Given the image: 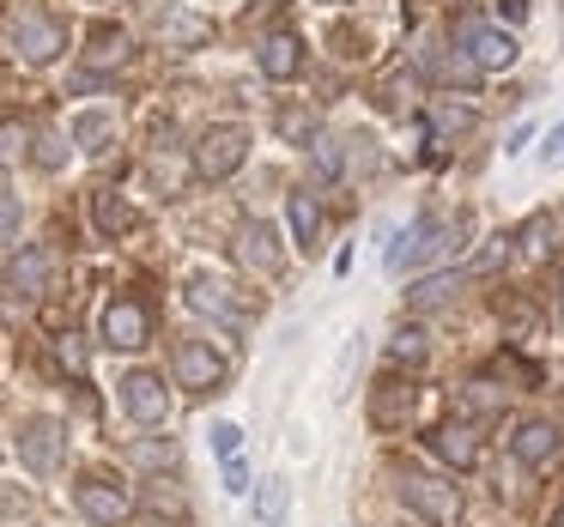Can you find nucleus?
<instances>
[{
	"label": "nucleus",
	"instance_id": "5",
	"mask_svg": "<svg viewBox=\"0 0 564 527\" xmlns=\"http://www.w3.org/2000/svg\"><path fill=\"white\" fill-rule=\"evenodd\" d=\"M449 237H455L449 219H413V224L401 231V243L389 249V267H394V273H413L419 261L443 255V249H449Z\"/></svg>",
	"mask_w": 564,
	"mask_h": 527
},
{
	"label": "nucleus",
	"instance_id": "29",
	"mask_svg": "<svg viewBox=\"0 0 564 527\" xmlns=\"http://www.w3.org/2000/svg\"><path fill=\"white\" fill-rule=\"evenodd\" d=\"M431 128H443V134H467V128H474V110H462V103H437V110H431Z\"/></svg>",
	"mask_w": 564,
	"mask_h": 527
},
{
	"label": "nucleus",
	"instance_id": "23",
	"mask_svg": "<svg viewBox=\"0 0 564 527\" xmlns=\"http://www.w3.org/2000/svg\"><path fill=\"white\" fill-rule=\"evenodd\" d=\"M110 134H116V122H110L104 110H86V116L74 122V146H79V152H104V146H110Z\"/></svg>",
	"mask_w": 564,
	"mask_h": 527
},
{
	"label": "nucleus",
	"instance_id": "34",
	"mask_svg": "<svg viewBox=\"0 0 564 527\" xmlns=\"http://www.w3.org/2000/svg\"><path fill=\"white\" fill-rule=\"evenodd\" d=\"M225 491H249V466L237 461V454L225 461Z\"/></svg>",
	"mask_w": 564,
	"mask_h": 527
},
{
	"label": "nucleus",
	"instance_id": "7",
	"mask_svg": "<svg viewBox=\"0 0 564 527\" xmlns=\"http://www.w3.org/2000/svg\"><path fill=\"white\" fill-rule=\"evenodd\" d=\"M116 388H122V413L134 418V425H164V413H171V388H164V376H152V370H128Z\"/></svg>",
	"mask_w": 564,
	"mask_h": 527
},
{
	"label": "nucleus",
	"instance_id": "14",
	"mask_svg": "<svg viewBox=\"0 0 564 527\" xmlns=\"http://www.w3.org/2000/svg\"><path fill=\"white\" fill-rule=\"evenodd\" d=\"M431 449H437L443 461L455 466V473H474V466H479V437H474V425H437V430H431Z\"/></svg>",
	"mask_w": 564,
	"mask_h": 527
},
{
	"label": "nucleus",
	"instance_id": "28",
	"mask_svg": "<svg viewBox=\"0 0 564 527\" xmlns=\"http://www.w3.org/2000/svg\"><path fill=\"white\" fill-rule=\"evenodd\" d=\"M273 128H280L285 140H297V146H316V122H310L304 110H280V122H273Z\"/></svg>",
	"mask_w": 564,
	"mask_h": 527
},
{
	"label": "nucleus",
	"instance_id": "24",
	"mask_svg": "<svg viewBox=\"0 0 564 527\" xmlns=\"http://www.w3.org/2000/svg\"><path fill=\"white\" fill-rule=\"evenodd\" d=\"M389 358H394L401 370L425 364V358H431V340H425V328H401V333L389 340Z\"/></svg>",
	"mask_w": 564,
	"mask_h": 527
},
{
	"label": "nucleus",
	"instance_id": "18",
	"mask_svg": "<svg viewBox=\"0 0 564 527\" xmlns=\"http://www.w3.org/2000/svg\"><path fill=\"white\" fill-rule=\"evenodd\" d=\"M237 261L256 273H280V237L268 231V224H243V237H237Z\"/></svg>",
	"mask_w": 564,
	"mask_h": 527
},
{
	"label": "nucleus",
	"instance_id": "6",
	"mask_svg": "<svg viewBox=\"0 0 564 527\" xmlns=\"http://www.w3.org/2000/svg\"><path fill=\"white\" fill-rule=\"evenodd\" d=\"M13 50H19V62L50 67L55 55L67 50V25L55 13H25V19H19V31H13Z\"/></svg>",
	"mask_w": 564,
	"mask_h": 527
},
{
	"label": "nucleus",
	"instance_id": "40",
	"mask_svg": "<svg viewBox=\"0 0 564 527\" xmlns=\"http://www.w3.org/2000/svg\"><path fill=\"white\" fill-rule=\"evenodd\" d=\"M0 515H19V491L13 485H0Z\"/></svg>",
	"mask_w": 564,
	"mask_h": 527
},
{
	"label": "nucleus",
	"instance_id": "33",
	"mask_svg": "<svg viewBox=\"0 0 564 527\" xmlns=\"http://www.w3.org/2000/svg\"><path fill=\"white\" fill-rule=\"evenodd\" d=\"M55 352H62V364L74 370V376H86V345H79V333H67V340L55 345Z\"/></svg>",
	"mask_w": 564,
	"mask_h": 527
},
{
	"label": "nucleus",
	"instance_id": "36",
	"mask_svg": "<svg viewBox=\"0 0 564 527\" xmlns=\"http://www.w3.org/2000/svg\"><path fill=\"white\" fill-rule=\"evenodd\" d=\"M316 146H322V152H316V171H322V176H340V152H334L328 140H316Z\"/></svg>",
	"mask_w": 564,
	"mask_h": 527
},
{
	"label": "nucleus",
	"instance_id": "19",
	"mask_svg": "<svg viewBox=\"0 0 564 527\" xmlns=\"http://www.w3.org/2000/svg\"><path fill=\"white\" fill-rule=\"evenodd\" d=\"M462 285H467V273H462V267H455V273H425V279H413L406 304H413V309H443L455 292H462Z\"/></svg>",
	"mask_w": 564,
	"mask_h": 527
},
{
	"label": "nucleus",
	"instance_id": "22",
	"mask_svg": "<svg viewBox=\"0 0 564 527\" xmlns=\"http://www.w3.org/2000/svg\"><path fill=\"white\" fill-rule=\"evenodd\" d=\"M285 212H292V237L304 249H316L322 243V207H316V195H292L285 200Z\"/></svg>",
	"mask_w": 564,
	"mask_h": 527
},
{
	"label": "nucleus",
	"instance_id": "32",
	"mask_svg": "<svg viewBox=\"0 0 564 527\" xmlns=\"http://www.w3.org/2000/svg\"><path fill=\"white\" fill-rule=\"evenodd\" d=\"M237 449H243V430H237V425H213V454H219V461H231Z\"/></svg>",
	"mask_w": 564,
	"mask_h": 527
},
{
	"label": "nucleus",
	"instance_id": "31",
	"mask_svg": "<svg viewBox=\"0 0 564 527\" xmlns=\"http://www.w3.org/2000/svg\"><path fill=\"white\" fill-rule=\"evenodd\" d=\"M552 249V219H528V231H522V255H546Z\"/></svg>",
	"mask_w": 564,
	"mask_h": 527
},
{
	"label": "nucleus",
	"instance_id": "13",
	"mask_svg": "<svg viewBox=\"0 0 564 527\" xmlns=\"http://www.w3.org/2000/svg\"><path fill=\"white\" fill-rule=\"evenodd\" d=\"M558 425H546V418H528V425H516V437H510V454L522 466H546L552 454H558Z\"/></svg>",
	"mask_w": 564,
	"mask_h": 527
},
{
	"label": "nucleus",
	"instance_id": "37",
	"mask_svg": "<svg viewBox=\"0 0 564 527\" xmlns=\"http://www.w3.org/2000/svg\"><path fill=\"white\" fill-rule=\"evenodd\" d=\"M540 158H546V164H564V122L546 134V152H540Z\"/></svg>",
	"mask_w": 564,
	"mask_h": 527
},
{
	"label": "nucleus",
	"instance_id": "39",
	"mask_svg": "<svg viewBox=\"0 0 564 527\" xmlns=\"http://www.w3.org/2000/svg\"><path fill=\"white\" fill-rule=\"evenodd\" d=\"M134 454H140V461H171V454H176V449H171V442H164V449H159V442H140V449H134Z\"/></svg>",
	"mask_w": 564,
	"mask_h": 527
},
{
	"label": "nucleus",
	"instance_id": "1",
	"mask_svg": "<svg viewBox=\"0 0 564 527\" xmlns=\"http://www.w3.org/2000/svg\"><path fill=\"white\" fill-rule=\"evenodd\" d=\"M394 491L413 515H425L431 527H455L462 521V491L437 473H419V466H394Z\"/></svg>",
	"mask_w": 564,
	"mask_h": 527
},
{
	"label": "nucleus",
	"instance_id": "17",
	"mask_svg": "<svg viewBox=\"0 0 564 527\" xmlns=\"http://www.w3.org/2000/svg\"><path fill=\"white\" fill-rule=\"evenodd\" d=\"M256 62H261V74H268V79H297V74H304V43L280 31V37H268L256 50Z\"/></svg>",
	"mask_w": 564,
	"mask_h": 527
},
{
	"label": "nucleus",
	"instance_id": "9",
	"mask_svg": "<svg viewBox=\"0 0 564 527\" xmlns=\"http://www.w3.org/2000/svg\"><path fill=\"white\" fill-rule=\"evenodd\" d=\"M74 509L86 515V521H98V527H122L128 515H134V503H128V491L110 485V479H79V485H74Z\"/></svg>",
	"mask_w": 564,
	"mask_h": 527
},
{
	"label": "nucleus",
	"instance_id": "21",
	"mask_svg": "<svg viewBox=\"0 0 564 527\" xmlns=\"http://www.w3.org/2000/svg\"><path fill=\"white\" fill-rule=\"evenodd\" d=\"M91 219H98L104 237H122L128 224H134V212H128V200L116 195V188H98V195H91Z\"/></svg>",
	"mask_w": 564,
	"mask_h": 527
},
{
	"label": "nucleus",
	"instance_id": "42",
	"mask_svg": "<svg viewBox=\"0 0 564 527\" xmlns=\"http://www.w3.org/2000/svg\"><path fill=\"white\" fill-rule=\"evenodd\" d=\"M552 527H564V509H558V515H552Z\"/></svg>",
	"mask_w": 564,
	"mask_h": 527
},
{
	"label": "nucleus",
	"instance_id": "15",
	"mask_svg": "<svg viewBox=\"0 0 564 527\" xmlns=\"http://www.w3.org/2000/svg\"><path fill=\"white\" fill-rule=\"evenodd\" d=\"M50 249H19L13 255V267H7V292H19V297H37L43 285H50Z\"/></svg>",
	"mask_w": 564,
	"mask_h": 527
},
{
	"label": "nucleus",
	"instance_id": "10",
	"mask_svg": "<svg viewBox=\"0 0 564 527\" xmlns=\"http://www.w3.org/2000/svg\"><path fill=\"white\" fill-rule=\"evenodd\" d=\"M104 340H110L116 352H134V345H147V340H152L147 304H134V297H116V304L104 309Z\"/></svg>",
	"mask_w": 564,
	"mask_h": 527
},
{
	"label": "nucleus",
	"instance_id": "16",
	"mask_svg": "<svg viewBox=\"0 0 564 527\" xmlns=\"http://www.w3.org/2000/svg\"><path fill=\"white\" fill-rule=\"evenodd\" d=\"M413 400H419V388H406V382H377V394H370V425H382V430H394L406 413H413Z\"/></svg>",
	"mask_w": 564,
	"mask_h": 527
},
{
	"label": "nucleus",
	"instance_id": "3",
	"mask_svg": "<svg viewBox=\"0 0 564 527\" xmlns=\"http://www.w3.org/2000/svg\"><path fill=\"white\" fill-rule=\"evenodd\" d=\"M455 43H462V55L474 67H486V74H503V67L516 62V43L503 37L498 25H486V19H455Z\"/></svg>",
	"mask_w": 564,
	"mask_h": 527
},
{
	"label": "nucleus",
	"instance_id": "30",
	"mask_svg": "<svg viewBox=\"0 0 564 527\" xmlns=\"http://www.w3.org/2000/svg\"><path fill=\"white\" fill-rule=\"evenodd\" d=\"M25 122H0V164H13L19 152H25Z\"/></svg>",
	"mask_w": 564,
	"mask_h": 527
},
{
	"label": "nucleus",
	"instance_id": "35",
	"mask_svg": "<svg viewBox=\"0 0 564 527\" xmlns=\"http://www.w3.org/2000/svg\"><path fill=\"white\" fill-rule=\"evenodd\" d=\"M13 231H19V200L0 195V237H13Z\"/></svg>",
	"mask_w": 564,
	"mask_h": 527
},
{
	"label": "nucleus",
	"instance_id": "20",
	"mask_svg": "<svg viewBox=\"0 0 564 527\" xmlns=\"http://www.w3.org/2000/svg\"><path fill=\"white\" fill-rule=\"evenodd\" d=\"M86 62H91V74H104V67H122L128 62V31L122 25H98L86 37Z\"/></svg>",
	"mask_w": 564,
	"mask_h": 527
},
{
	"label": "nucleus",
	"instance_id": "12",
	"mask_svg": "<svg viewBox=\"0 0 564 527\" xmlns=\"http://www.w3.org/2000/svg\"><path fill=\"white\" fill-rule=\"evenodd\" d=\"M152 31H159L164 50H200V43H213V19L188 13V7H164V13L152 19Z\"/></svg>",
	"mask_w": 564,
	"mask_h": 527
},
{
	"label": "nucleus",
	"instance_id": "4",
	"mask_svg": "<svg viewBox=\"0 0 564 527\" xmlns=\"http://www.w3.org/2000/svg\"><path fill=\"white\" fill-rule=\"evenodd\" d=\"M171 376H176V388H188V394H213L225 382V358L213 352L207 340H183L171 352Z\"/></svg>",
	"mask_w": 564,
	"mask_h": 527
},
{
	"label": "nucleus",
	"instance_id": "2",
	"mask_svg": "<svg viewBox=\"0 0 564 527\" xmlns=\"http://www.w3.org/2000/svg\"><path fill=\"white\" fill-rule=\"evenodd\" d=\"M243 158H249V128H237V122L207 128V134H200V146H195L200 183H225L231 171H243Z\"/></svg>",
	"mask_w": 564,
	"mask_h": 527
},
{
	"label": "nucleus",
	"instance_id": "26",
	"mask_svg": "<svg viewBox=\"0 0 564 527\" xmlns=\"http://www.w3.org/2000/svg\"><path fill=\"white\" fill-rule=\"evenodd\" d=\"M285 509H292V491H285V479H268V485L256 491V515H261V521H285Z\"/></svg>",
	"mask_w": 564,
	"mask_h": 527
},
{
	"label": "nucleus",
	"instance_id": "25",
	"mask_svg": "<svg viewBox=\"0 0 564 527\" xmlns=\"http://www.w3.org/2000/svg\"><path fill=\"white\" fill-rule=\"evenodd\" d=\"M503 406V394L491 388V382H467L462 394H455V413H467V418H486V413H498Z\"/></svg>",
	"mask_w": 564,
	"mask_h": 527
},
{
	"label": "nucleus",
	"instance_id": "27",
	"mask_svg": "<svg viewBox=\"0 0 564 527\" xmlns=\"http://www.w3.org/2000/svg\"><path fill=\"white\" fill-rule=\"evenodd\" d=\"M503 261H510V237H491V243L479 249L474 261H467V279H479V273H498Z\"/></svg>",
	"mask_w": 564,
	"mask_h": 527
},
{
	"label": "nucleus",
	"instance_id": "38",
	"mask_svg": "<svg viewBox=\"0 0 564 527\" xmlns=\"http://www.w3.org/2000/svg\"><path fill=\"white\" fill-rule=\"evenodd\" d=\"M62 158H67V152H62V140H55V134H43V152H37V164H50V171H55Z\"/></svg>",
	"mask_w": 564,
	"mask_h": 527
},
{
	"label": "nucleus",
	"instance_id": "41",
	"mask_svg": "<svg viewBox=\"0 0 564 527\" xmlns=\"http://www.w3.org/2000/svg\"><path fill=\"white\" fill-rule=\"evenodd\" d=\"M558 309H564V267H558Z\"/></svg>",
	"mask_w": 564,
	"mask_h": 527
},
{
	"label": "nucleus",
	"instance_id": "11",
	"mask_svg": "<svg viewBox=\"0 0 564 527\" xmlns=\"http://www.w3.org/2000/svg\"><path fill=\"white\" fill-rule=\"evenodd\" d=\"M188 309L225 321V328H243V321H249V304L231 292V285H219V279H195V285H188Z\"/></svg>",
	"mask_w": 564,
	"mask_h": 527
},
{
	"label": "nucleus",
	"instance_id": "8",
	"mask_svg": "<svg viewBox=\"0 0 564 527\" xmlns=\"http://www.w3.org/2000/svg\"><path fill=\"white\" fill-rule=\"evenodd\" d=\"M62 454H67V437H62L55 418H25V425H19V461L37 479H50L55 466H62Z\"/></svg>",
	"mask_w": 564,
	"mask_h": 527
}]
</instances>
